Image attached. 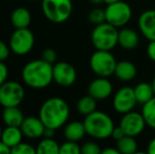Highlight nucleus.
<instances>
[{"label": "nucleus", "instance_id": "nucleus-1", "mask_svg": "<svg viewBox=\"0 0 155 154\" xmlns=\"http://www.w3.org/2000/svg\"><path fill=\"white\" fill-rule=\"evenodd\" d=\"M22 80L32 89H45L53 81V64L45 60L35 59L28 62L21 72Z\"/></svg>", "mask_w": 155, "mask_h": 154}, {"label": "nucleus", "instance_id": "nucleus-2", "mask_svg": "<svg viewBox=\"0 0 155 154\" xmlns=\"http://www.w3.org/2000/svg\"><path fill=\"white\" fill-rule=\"evenodd\" d=\"M70 116L68 103L60 97H51L41 105L39 117L47 128L57 130L65 125Z\"/></svg>", "mask_w": 155, "mask_h": 154}, {"label": "nucleus", "instance_id": "nucleus-3", "mask_svg": "<svg viewBox=\"0 0 155 154\" xmlns=\"http://www.w3.org/2000/svg\"><path fill=\"white\" fill-rule=\"evenodd\" d=\"M84 125L87 134L95 139H107L111 137L115 128L112 117L97 110L84 116Z\"/></svg>", "mask_w": 155, "mask_h": 154}, {"label": "nucleus", "instance_id": "nucleus-4", "mask_svg": "<svg viewBox=\"0 0 155 154\" xmlns=\"http://www.w3.org/2000/svg\"><path fill=\"white\" fill-rule=\"evenodd\" d=\"M119 30L109 22L95 25L91 34V40L96 50L112 51L118 44Z\"/></svg>", "mask_w": 155, "mask_h": 154}, {"label": "nucleus", "instance_id": "nucleus-5", "mask_svg": "<svg viewBox=\"0 0 155 154\" xmlns=\"http://www.w3.org/2000/svg\"><path fill=\"white\" fill-rule=\"evenodd\" d=\"M43 15L53 23H62L70 18L73 11L72 0H41Z\"/></svg>", "mask_w": 155, "mask_h": 154}, {"label": "nucleus", "instance_id": "nucleus-6", "mask_svg": "<svg viewBox=\"0 0 155 154\" xmlns=\"http://www.w3.org/2000/svg\"><path fill=\"white\" fill-rule=\"evenodd\" d=\"M117 60L111 51L96 50L90 58V68L94 74L99 77H110L114 75Z\"/></svg>", "mask_w": 155, "mask_h": 154}, {"label": "nucleus", "instance_id": "nucleus-7", "mask_svg": "<svg viewBox=\"0 0 155 154\" xmlns=\"http://www.w3.org/2000/svg\"><path fill=\"white\" fill-rule=\"evenodd\" d=\"M104 12H106V21L116 27L117 29L127 25L132 18V8L129 3L123 0L107 4Z\"/></svg>", "mask_w": 155, "mask_h": 154}, {"label": "nucleus", "instance_id": "nucleus-8", "mask_svg": "<svg viewBox=\"0 0 155 154\" xmlns=\"http://www.w3.org/2000/svg\"><path fill=\"white\" fill-rule=\"evenodd\" d=\"M25 96L22 84L14 80H6L0 86V105L3 108L19 107Z\"/></svg>", "mask_w": 155, "mask_h": 154}, {"label": "nucleus", "instance_id": "nucleus-9", "mask_svg": "<svg viewBox=\"0 0 155 154\" xmlns=\"http://www.w3.org/2000/svg\"><path fill=\"white\" fill-rule=\"evenodd\" d=\"M34 43L35 37L33 32L28 28H25V29H16L13 32L8 45L13 53L18 56H23L32 51Z\"/></svg>", "mask_w": 155, "mask_h": 154}, {"label": "nucleus", "instance_id": "nucleus-10", "mask_svg": "<svg viewBox=\"0 0 155 154\" xmlns=\"http://www.w3.org/2000/svg\"><path fill=\"white\" fill-rule=\"evenodd\" d=\"M137 105L134 89L131 87L120 88L113 97V108L119 114H126L132 111Z\"/></svg>", "mask_w": 155, "mask_h": 154}, {"label": "nucleus", "instance_id": "nucleus-11", "mask_svg": "<svg viewBox=\"0 0 155 154\" xmlns=\"http://www.w3.org/2000/svg\"><path fill=\"white\" fill-rule=\"evenodd\" d=\"M146 121L143 114L135 111H130L126 114H123L120 121H119V127L124 130L126 135L130 136H138L146 128Z\"/></svg>", "mask_w": 155, "mask_h": 154}, {"label": "nucleus", "instance_id": "nucleus-12", "mask_svg": "<svg viewBox=\"0 0 155 154\" xmlns=\"http://www.w3.org/2000/svg\"><path fill=\"white\" fill-rule=\"evenodd\" d=\"M77 78L76 70L71 64L65 61L55 62L53 64V81L58 86L67 88L71 87Z\"/></svg>", "mask_w": 155, "mask_h": 154}, {"label": "nucleus", "instance_id": "nucleus-13", "mask_svg": "<svg viewBox=\"0 0 155 154\" xmlns=\"http://www.w3.org/2000/svg\"><path fill=\"white\" fill-rule=\"evenodd\" d=\"M113 93V84L108 77H99L94 79L88 88V94L96 100H104Z\"/></svg>", "mask_w": 155, "mask_h": 154}, {"label": "nucleus", "instance_id": "nucleus-14", "mask_svg": "<svg viewBox=\"0 0 155 154\" xmlns=\"http://www.w3.org/2000/svg\"><path fill=\"white\" fill-rule=\"evenodd\" d=\"M20 129L23 133V136L30 139H37L39 137H43L45 126L40 119V117L29 116L25 117Z\"/></svg>", "mask_w": 155, "mask_h": 154}, {"label": "nucleus", "instance_id": "nucleus-15", "mask_svg": "<svg viewBox=\"0 0 155 154\" xmlns=\"http://www.w3.org/2000/svg\"><path fill=\"white\" fill-rule=\"evenodd\" d=\"M138 29L149 41L155 40V10H147L138 18Z\"/></svg>", "mask_w": 155, "mask_h": 154}, {"label": "nucleus", "instance_id": "nucleus-16", "mask_svg": "<svg viewBox=\"0 0 155 154\" xmlns=\"http://www.w3.org/2000/svg\"><path fill=\"white\" fill-rule=\"evenodd\" d=\"M114 75L120 81L124 82L131 81V80H133L136 77L137 68L132 61H129V60L117 61Z\"/></svg>", "mask_w": 155, "mask_h": 154}, {"label": "nucleus", "instance_id": "nucleus-17", "mask_svg": "<svg viewBox=\"0 0 155 154\" xmlns=\"http://www.w3.org/2000/svg\"><path fill=\"white\" fill-rule=\"evenodd\" d=\"M139 35L136 31L129 28H124L119 30L118 44L124 50H133L138 45Z\"/></svg>", "mask_w": 155, "mask_h": 154}, {"label": "nucleus", "instance_id": "nucleus-18", "mask_svg": "<svg viewBox=\"0 0 155 154\" xmlns=\"http://www.w3.org/2000/svg\"><path fill=\"white\" fill-rule=\"evenodd\" d=\"M87 134L86 128H84V121H71L67 123L63 129V135L67 140H73V142H79Z\"/></svg>", "mask_w": 155, "mask_h": 154}, {"label": "nucleus", "instance_id": "nucleus-19", "mask_svg": "<svg viewBox=\"0 0 155 154\" xmlns=\"http://www.w3.org/2000/svg\"><path fill=\"white\" fill-rule=\"evenodd\" d=\"M32 21V15L30 11L27 8H15L11 14V22L15 29H25L29 28Z\"/></svg>", "mask_w": 155, "mask_h": 154}, {"label": "nucleus", "instance_id": "nucleus-20", "mask_svg": "<svg viewBox=\"0 0 155 154\" xmlns=\"http://www.w3.org/2000/svg\"><path fill=\"white\" fill-rule=\"evenodd\" d=\"M23 133L21 131L20 127H12V126H6L4 129H2L1 137L0 139L4 143L11 149L22 142Z\"/></svg>", "mask_w": 155, "mask_h": 154}, {"label": "nucleus", "instance_id": "nucleus-21", "mask_svg": "<svg viewBox=\"0 0 155 154\" xmlns=\"http://www.w3.org/2000/svg\"><path fill=\"white\" fill-rule=\"evenodd\" d=\"M25 115L19 107H6L2 111V120L5 126L12 127H20L22 123Z\"/></svg>", "mask_w": 155, "mask_h": 154}, {"label": "nucleus", "instance_id": "nucleus-22", "mask_svg": "<svg viewBox=\"0 0 155 154\" xmlns=\"http://www.w3.org/2000/svg\"><path fill=\"white\" fill-rule=\"evenodd\" d=\"M133 89H134L137 103H139L141 106L155 96L153 87H152L151 84H148V82H139Z\"/></svg>", "mask_w": 155, "mask_h": 154}, {"label": "nucleus", "instance_id": "nucleus-23", "mask_svg": "<svg viewBox=\"0 0 155 154\" xmlns=\"http://www.w3.org/2000/svg\"><path fill=\"white\" fill-rule=\"evenodd\" d=\"M116 148L121 154H134L137 152L138 144L134 136L124 135L116 140Z\"/></svg>", "mask_w": 155, "mask_h": 154}, {"label": "nucleus", "instance_id": "nucleus-24", "mask_svg": "<svg viewBox=\"0 0 155 154\" xmlns=\"http://www.w3.org/2000/svg\"><path fill=\"white\" fill-rule=\"evenodd\" d=\"M96 101L97 100L89 94L86 95V96H82L81 98L78 99L77 106H76L78 113L84 116L93 113L94 111H96V108H97V103Z\"/></svg>", "mask_w": 155, "mask_h": 154}, {"label": "nucleus", "instance_id": "nucleus-25", "mask_svg": "<svg viewBox=\"0 0 155 154\" xmlns=\"http://www.w3.org/2000/svg\"><path fill=\"white\" fill-rule=\"evenodd\" d=\"M60 145L53 137H45L36 147L37 154H59Z\"/></svg>", "mask_w": 155, "mask_h": 154}, {"label": "nucleus", "instance_id": "nucleus-26", "mask_svg": "<svg viewBox=\"0 0 155 154\" xmlns=\"http://www.w3.org/2000/svg\"><path fill=\"white\" fill-rule=\"evenodd\" d=\"M141 114L145 118L146 125L155 130V96L143 105Z\"/></svg>", "mask_w": 155, "mask_h": 154}, {"label": "nucleus", "instance_id": "nucleus-27", "mask_svg": "<svg viewBox=\"0 0 155 154\" xmlns=\"http://www.w3.org/2000/svg\"><path fill=\"white\" fill-rule=\"evenodd\" d=\"M81 153V146L77 144V142L73 140H65L60 145L59 154H80Z\"/></svg>", "mask_w": 155, "mask_h": 154}, {"label": "nucleus", "instance_id": "nucleus-28", "mask_svg": "<svg viewBox=\"0 0 155 154\" xmlns=\"http://www.w3.org/2000/svg\"><path fill=\"white\" fill-rule=\"evenodd\" d=\"M89 20L94 25L106 22V12H104V10L100 8H94L89 13Z\"/></svg>", "mask_w": 155, "mask_h": 154}, {"label": "nucleus", "instance_id": "nucleus-29", "mask_svg": "<svg viewBox=\"0 0 155 154\" xmlns=\"http://www.w3.org/2000/svg\"><path fill=\"white\" fill-rule=\"evenodd\" d=\"M11 153L12 154H37L36 148L32 146V145L28 144V143H19L15 147L11 149Z\"/></svg>", "mask_w": 155, "mask_h": 154}, {"label": "nucleus", "instance_id": "nucleus-30", "mask_svg": "<svg viewBox=\"0 0 155 154\" xmlns=\"http://www.w3.org/2000/svg\"><path fill=\"white\" fill-rule=\"evenodd\" d=\"M101 151L99 145L95 142H87L81 146L82 154H100Z\"/></svg>", "mask_w": 155, "mask_h": 154}, {"label": "nucleus", "instance_id": "nucleus-31", "mask_svg": "<svg viewBox=\"0 0 155 154\" xmlns=\"http://www.w3.org/2000/svg\"><path fill=\"white\" fill-rule=\"evenodd\" d=\"M42 59L49 62V64H54L57 60V53L53 49H45L42 52Z\"/></svg>", "mask_w": 155, "mask_h": 154}, {"label": "nucleus", "instance_id": "nucleus-32", "mask_svg": "<svg viewBox=\"0 0 155 154\" xmlns=\"http://www.w3.org/2000/svg\"><path fill=\"white\" fill-rule=\"evenodd\" d=\"M10 45H6V43L4 41L0 40V61H3V60L8 59V56H10Z\"/></svg>", "mask_w": 155, "mask_h": 154}, {"label": "nucleus", "instance_id": "nucleus-33", "mask_svg": "<svg viewBox=\"0 0 155 154\" xmlns=\"http://www.w3.org/2000/svg\"><path fill=\"white\" fill-rule=\"evenodd\" d=\"M8 68L3 61H0V86L3 84L8 80Z\"/></svg>", "mask_w": 155, "mask_h": 154}, {"label": "nucleus", "instance_id": "nucleus-34", "mask_svg": "<svg viewBox=\"0 0 155 154\" xmlns=\"http://www.w3.org/2000/svg\"><path fill=\"white\" fill-rule=\"evenodd\" d=\"M147 54L148 57L155 62V40H151L147 47Z\"/></svg>", "mask_w": 155, "mask_h": 154}, {"label": "nucleus", "instance_id": "nucleus-35", "mask_svg": "<svg viewBox=\"0 0 155 154\" xmlns=\"http://www.w3.org/2000/svg\"><path fill=\"white\" fill-rule=\"evenodd\" d=\"M126 135V133L124 132V130L121 129L120 127H115L114 130H113V133H112V137L114 138L115 140H118L119 138H121L123 136Z\"/></svg>", "mask_w": 155, "mask_h": 154}, {"label": "nucleus", "instance_id": "nucleus-36", "mask_svg": "<svg viewBox=\"0 0 155 154\" xmlns=\"http://www.w3.org/2000/svg\"><path fill=\"white\" fill-rule=\"evenodd\" d=\"M11 148L8 147L1 139H0V154H10Z\"/></svg>", "mask_w": 155, "mask_h": 154}, {"label": "nucleus", "instance_id": "nucleus-37", "mask_svg": "<svg viewBox=\"0 0 155 154\" xmlns=\"http://www.w3.org/2000/svg\"><path fill=\"white\" fill-rule=\"evenodd\" d=\"M147 151L149 154H155V137L150 140L149 145H148Z\"/></svg>", "mask_w": 155, "mask_h": 154}, {"label": "nucleus", "instance_id": "nucleus-38", "mask_svg": "<svg viewBox=\"0 0 155 154\" xmlns=\"http://www.w3.org/2000/svg\"><path fill=\"white\" fill-rule=\"evenodd\" d=\"M102 154H120L117 148H106L101 151Z\"/></svg>", "mask_w": 155, "mask_h": 154}, {"label": "nucleus", "instance_id": "nucleus-39", "mask_svg": "<svg viewBox=\"0 0 155 154\" xmlns=\"http://www.w3.org/2000/svg\"><path fill=\"white\" fill-rule=\"evenodd\" d=\"M54 134H55V130L45 127V132H43V137H53Z\"/></svg>", "mask_w": 155, "mask_h": 154}, {"label": "nucleus", "instance_id": "nucleus-40", "mask_svg": "<svg viewBox=\"0 0 155 154\" xmlns=\"http://www.w3.org/2000/svg\"><path fill=\"white\" fill-rule=\"evenodd\" d=\"M90 2L94 5H100L101 3H104V0H90Z\"/></svg>", "mask_w": 155, "mask_h": 154}, {"label": "nucleus", "instance_id": "nucleus-41", "mask_svg": "<svg viewBox=\"0 0 155 154\" xmlns=\"http://www.w3.org/2000/svg\"><path fill=\"white\" fill-rule=\"evenodd\" d=\"M104 3L106 4H110V3H113V2H116V1H119V0H104Z\"/></svg>", "mask_w": 155, "mask_h": 154}, {"label": "nucleus", "instance_id": "nucleus-42", "mask_svg": "<svg viewBox=\"0 0 155 154\" xmlns=\"http://www.w3.org/2000/svg\"><path fill=\"white\" fill-rule=\"evenodd\" d=\"M151 84H152V87H153V91H154V95H155V76L153 77V80H152Z\"/></svg>", "mask_w": 155, "mask_h": 154}, {"label": "nucleus", "instance_id": "nucleus-43", "mask_svg": "<svg viewBox=\"0 0 155 154\" xmlns=\"http://www.w3.org/2000/svg\"><path fill=\"white\" fill-rule=\"evenodd\" d=\"M1 132H2V129H1V127H0V137H1Z\"/></svg>", "mask_w": 155, "mask_h": 154}, {"label": "nucleus", "instance_id": "nucleus-44", "mask_svg": "<svg viewBox=\"0 0 155 154\" xmlns=\"http://www.w3.org/2000/svg\"><path fill=\"white\" fill-rule=\"evenodd\" d=\"M33 1H39V0H33Z\"/></svg>", "mask_w": 155, "mask_h": 154}]
</instances>
